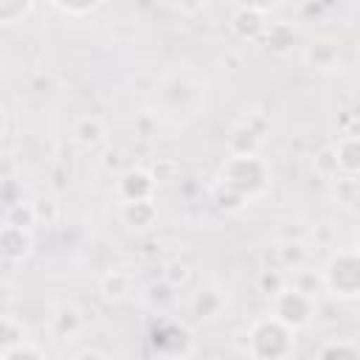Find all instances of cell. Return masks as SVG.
Returning a JSON list of instances; mask_svg holds the SVG:
<instances>
[{
  "label": "cell",
  "mask_w": 360,
  "mask_h": 360,
  "mask_svg": "<svg viewBox=\"0 0 360 360\" xmlns=\"http://www.w3.org/2000/svg\"><path fill=\"white\" fill-rule=\"evenodd\" d=\"M335 155H338V166L346 174H357L360 172V135H346L335 143Z\"/></svg>",
  "instance_id": "5"
},
{
  "label": "cell",
  "mask_w": 360,
  "mask_h": 360,
  "mask_svg": "<svg viewBox=\"0 0 360 360\" xmlns=\"http://www.w3.org/2000/svg\"><path fill=\"white\" fill-rule=\"evenodd\" d=\"M121 214H124V222L129 228H149L158 217L155 205H152V197H143V200H124L121 205Z\"/></svg>",
  "instance_id": "4"
},
{
  "label": "cell",
  "mask_w": 360,
  "mask_h": 360,
  "mask_svg": "<svg viewBox=\"0 0 360 360\" xmlns=\"http://www.w3.org/2000/svg\"><path fill=\"white\" fill-rule=\"evenodd\" d=\"M312 309H315L312 295L298 287H284L281 292H276V318H281L290 326H304Z\"/></svg>",
  "instance_id": "2"
},
{
  "label": "cell",
  "mask_w": 360,
  "mask_h": 360,
  "mask_svg": "<svg viewBox=\"0 0 360 360\" xmlns=\"http://www.w3.org/2000/svg\"><path fill=\"white\" fill-rule=\"evenodd\" d=\"M357 250H360V231H357Z\"/></svg>",
  "instance_id": "10"
},
{
  "label": "cell",
  "mask_w": 360,
  "mask_h": 360,
  "mask_svg": "<svg viewBox=\"0 0 360 360\" xmlns=\"http://www.w3.org/2000/svg\"><path fill=\"white\" fill-rule=\"evenodd\" d=\"M273 3H276V0H248V6H256V8H262V11H267Z\"/></svg>",
  "instance_id": "9"
},
{
  "label": "cell",
  "mask_w": 360,
  "mask_h": 360,
  "mask_svg": "<svg viewBox=\"0 0 360 360\" xmlns=\"http://www.w3.org/2000/svg\"><path fill=\"white\" fill-rule=\"evenodd\" d=\"M101 0H56V6H62L65 11H73V14H84L90 8H96Z\"/></svg>",
  "instance_id": "8"
},
{
  "label": "cell",
  "mask_w": 360,
  "mask_h": 360,
  "mask_svg": "<svg viewBox=\"0 0 360 360\" xmlns=\"http://www.w3.org/2000/svg\"><path fill=\"white\" fill-rule=\"evenodd\" d=\"M129 290H132V278L127 273H121V270L107 273L104 281H101V292H104L107 301H124L129 295Z\"/></svg>",
  "instance_id": "6"
},
{
  "label": "cell",
  "mask_w": 360,
  "mask_h": 360,
  "mask_svg": "<svg viewBox=\"0 0 360 360\" xmlns=\"http://www.w3.org/2000/svg\"><path fill=\"white\" fill-rule=\"evenodd\" d=\"M124 200H143V197H152V188H155V174L143 172V169H135V172H127L118 183Z\"/></svg>",
  "instance_id": "3"
},
{
  "label": "cell",
  "mask_w": 360,
  "mask_h": 360,
  "mask_svg": "<svg viewBox=\"0 0 360 360\" xmlns=\"http://www.w3.org/2000/svg\"><path fill=\"white\" fill-rule=\"evenodd\" d=\"M309 53H318V59H309V62H312L315 68H321V70H329V68L338 62V48H335L332 42H326V39L312 42Z\"/></svg>",
  "instance_id": "7"
},
{
  "label": "cell",
  "mask_w": 360,
  "mask_h": 360,
  "mask_svg": "<svg viewBox=\"0 0 360 360\" xmlns=\"http://www.w3.org/2000/svg\"><path fill=\"white\" fill-rule=\"evenodd\" d=\"M323 284L340 298L360 295V250H340L323 270Z\"/></svg>",
  "instance_id": "1"
}]
</instances>
